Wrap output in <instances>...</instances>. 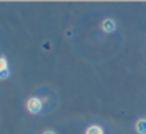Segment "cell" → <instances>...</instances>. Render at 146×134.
Wrapping results in <instances>:
<instances>
[{
    "mask_svg": "<svg viewBox=\"0 0 146 134\" xmlns=\"http://www.w3.org/2000/svg\"><path fill=\"white\" fill-rule=\"evenodd\" d=\"M27 109L30 113L32 114H37L41 111L42 109V101L39 100L38 98H31L28 100L27 103H26Z\"/></svg>",
    "mask_w": 146,
    "mask_h": 134,
    "instance_id": "cell-1",
    "label": "cell"
},
{
    "mask_svg": "<svg viewBox=\"0 0 146 134\" xmlns=\"http://www.w3.org/2000/svg\"><path fill=\"white\" fill-rule=\"evenodd\" d=\"M43 134H56L54 132V131H52V130H46V131H44L43 132Z\"/></svg>",
    "mask_w": 146,
    "mask_h": 134,
    "instance_id": "cell-6",
    "label": "cell"
},
{
    "mask_svg": "<svg viewBox=\"0 0 146 134\" xmlns=\"http://www.w3.org/2000/svg\"><path fill=\"white\" fill-rule=\"evenodd\" d=\"M116 28V24L115 21L113 19H110V18H108V19H104L102 23V29L104 33H111L115 30Z\"/></svg>",
    "mask_w": 146,
    "mask_h": 134,
    "instance_id": "cell-2",
    "label": "cell"
},
{
    "mask_svg": "<svg viewBox=\"0 0 146 134\" xmlns=\"http://www.w3.org/2000/svg\"><path fill=\"white\" fill-rule=\"evenodd\" d=\"M137 133L139 134H146V118H141L136 122L135 125Z\"/></svg>",
    "mask_w": 146,
    "mask_h": 134,
    "instance_id": "cell-4",
    "label": "cell"
},
{
    "mask_svg": "<svg viewBox=\"0 0 146 134\" xmlns=\"http://www.w3.org/2000/svg\"><path fill=\"white\" fill-rule=\"evenodd\" d=\"M86 134H104V131L98 125H92L87 128Z\"/></svg>",
    "mask_w": 146,
    "mask_h": 134,
    "instance_id": "cell-5",
    "label": "cell"
},
{
    "mask_svg": "<svg viewBox=\"0 0 146 134\" xmlns=\"http://www.w3.org/2000/svg\"><path fill=\"white\" fill-rule=\"evenodd\" d=\"M9 76V70H8L7 60L0 56V80H4Z\"/></svg>",
    "mask_w": 146,
    "mask_h": 134,
    "instance_id": "cell-3",
    "label": "cell"
}]
</instances>
